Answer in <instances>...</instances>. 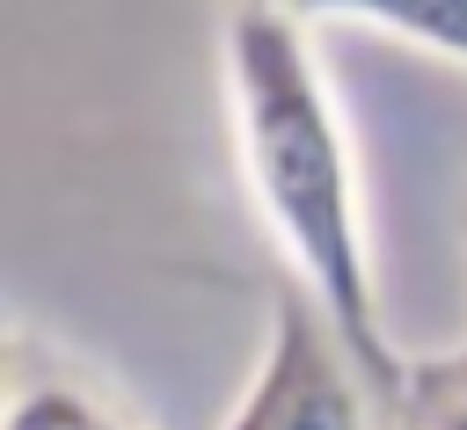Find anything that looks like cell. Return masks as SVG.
I'll use <instances>...</instances> for the list:
<instances>
[{
  "label": "cell",
  "mask_w": 467,
  "mask_h": 430,
  "mask_svg": "<svg viewBox=\"0 0 467 430\" xmlns=\"http://www.w3.org/2000/svg\"><path fill=\"white\" fill-rule=\"evenodd\" d=\"M219 430H387V401L372 394L336 321L299 284H277L255 372Z\"/></svg>",
  "instance_id": "2"
},
{
  "label": "cell",
  "mask_w": 467,
  "mask_h": 430,
  "mask_svg": "<svg viewBox=\"0 0 467 430\" xmlns=\"http://www.w3.org/2000/svg\"><path fill=\"white\" fill-rule=\"evenodd\" d=\"M0 430H139V423H131L124 408H109L80 372H66V364H36L29 350H15Z\"/></svg>",
  "instance_id": "3"
},
{
  "label": "cell",
  "mask_w": 467,
  "mask_h": 430,
  "mask_svg": "<svg viewBox=\"0 0 467 430\" xmlns=\"http://www.w3.org/2000/svg\"><path fill=\"white\" fill-rule=\"evenodd\" d=\"M226 124L241 153V182L292 262L299 292L336 321L350 357L365 364L372 394L394 401L409 379V357L387 335L379 284H372V241L358 204V160L336 117V95L321 80V58L306 44V22L270 0H234L226 15Z\"/></svg>",
  "instance_id": "1"
},
{
  "label": "cell",
  "mask_w": 467,
  "mask_h": 430,
  "mask_svg": "<svg viewBox=\"0 0 467 430\" xmlns=\"http://www.w3.org/2000/svg\"><path fill=\"white\" fill-rule=\"evenodd\" d=\"M299 22H321V15H343V22H372L401 44H423L452 66H467V0H270Z\"/></svg>",
  "instance_id": "4"
},
{
  "label": "cell",
  "mask_w": 467,
  "mask_h": 430,
  "mask_svg": "<svg viewBox=\"0 0 467 430\" xmlns=\"http://www.w3.org/2000/svg\"><path fill=\"white\" fill-rule=\"evenodd\" d=\"M387 430H467V343L409 357V379L387 401Z\"/></svg>",
  "instance_id": "5"
}]
</instances>
